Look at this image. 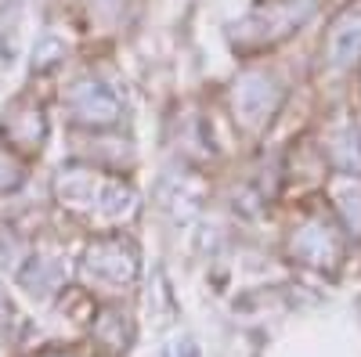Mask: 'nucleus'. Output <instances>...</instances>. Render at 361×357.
Segmentation results:
<instances>
[{"instance_id": "nucleus-1", "label": "nucleus", "mask_w": 361, "mask_h": 357, "mask_svg": "<svg viewBox=\"0 0 361 357\" xmlns=\"http://www.w3.org/2000/svg\"><path fill=\"white\" fill-rule=\"evenodd\" d=\"M51 199L66 213L90 224H119L137 210V188L123 181V173L98 163H62L51 181Z\"/></svg>"}, {"instance_id": "nucleus-2", "label": "nucleus", "mask_w": 361, "mask_h": 357, "mask_svg": "<svg viewBox=\"0 0 361 357\" xmlns=\"http://www.w3.org/2000/svg\"><path fill=\"white\" fill-rule=\"evenodd\" d=\"M62 115L73 130L83 134H112L123 123V98L98 76H76L62 91Z\"/></svg>"}, {"instance_id": "nucleus-3", "label": "nucleus", "mask_w": 361, "mask_h": 357, "mask_svg": "<svg viewBox=\"0 0 361 357\" xmlns=\"http://www.w3.org/2000/svg\"><path fill=\"white\" fill-rule=\"evenodd\" d=\"M137 271H141V253L123 231L98 234L94 242L87 246L83 260H80V275L90 285H102V289L130 285L137 278Z\"/></svg>"}, {"instance_id": "nucleus-4", "label": "nucleus", "mask_w": 361, "mask_h": 357, "mask_svg": "<svg viewBox=\"0 0 361 357\" xmlns=\"http://www.w3.org/2000/svg\"><path fill=\"white\" fill-rule=\"evenodd\" d=\"M47 137H51L47 105L33 94H25V91L15 94L4 105V115H0V144H8L25 163H33L47 148Z\"/></svg>"}, {"instance_id": "nucleus-5", "label": "nucleus", "mask_w": 361, "mask_h": 357, "mask_svg": "<svg viewBox=\"0 0 361 357\" xmlns=\"http://www.w3.org/2000/svg\"><path fill=\"white\" fill-rule=\"evenodd\" d=\"M228 105H231L235 123L243 127L246 134H260V130L271 123L275 108H279V87L267 80V73L246 69V73L235 76L231 94H228Z\"/></svg>"}, {"instance_id": "nucleus-6", "label": "nucleus", "mask_w": 361, "mask_h": 357, "mask_svg": "<svg viewBox=\"0 0 361 357\" xmlns=\"http://www.w3.org/2000/svg\"><path fill=\"white\" fill-rule=\"evenodd\" d=\"M15 275L25 285L29 296H37V300H51V296L66 285V260H62V253H54V249H37V253L22 256Z\"/></svg>"}, {"instance_id": "nucleus-7", "label": "nucleus", "mask_w": 361, "mask_h": 357, "mask_svg": "<svg viewBox=\"0 0 361 357\" xmlns=\"http://www.w3.org/2000/svg\"><path fill=\"white\" fill-rule=\"evenodd\" d=\"M22 8L25 0H11L0 18V69H11L22 54Z\"/></svg>"}, {"instance_id": "nucleus-8", "label": "nucleus", "mask_w": 361, "mask_h": 357, "mask_svg": "<svg viewBox=\"0 0 361 357\" xmlns=\"http://www.w3.org/2000/svg\"><path fill=\"white\" fill-rule=\"evenodd\" d=\"M66 40L62 37H54V33H44L37 44H33V76H47L54 69H62L66 65Z\"/></svg>"}, {"instance_id": "nucleus-9", "label": "nucleus", "mask_w": 361, "mask_h": 357, "mask_svg": "<svg viewBox=\"0 0 361 357\" xmlns=\"http://www.w3.org/2000/svg\"><path fill=\"white\" fill-rule=\"evenodd\" d=\"M25 181H29V163L18 152H11L8 144H0V199L22 192Z\"/></svg>"}, {"instance_id": "nucleus-10", "label": "nucleus", "mask_w": 361, "mask_h": 357, "mask_svg": "<svg viewBox=\"0 0 361 357\" xmlns=\"http://www.w3.org/2000/svg\"><path fill=\"white\" fill-rule=\"evenodd\" d=\"M163 357H199V350H195V343H192L188 336H185V339L177 336V339L163 350Z\"/></svg>"}, {"instance_id": "nucleus-11", "label": "nucleus", "mask_w": 361, "mask_h": 357, "mask_svg": "<svg viewBox=\"0 0 361 357\" xmlns=\"http://www.w3.org/2000/svg\"><path fill=\"white\" fill-rule=\"evenodd\" d=\"M8 314H11V307H8V296H4V289H0V329H4Z\"/></svg>"}]
</instances>
